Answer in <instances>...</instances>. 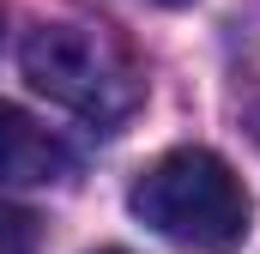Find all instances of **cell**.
Wrapping results in <instances>:
<instances>
[{
    "mask_svg": "<svg viewBox=\"0 0 260 254\" xmlns=\"http://www.w3.org/2000/svg\"><path fill=\"white\" fill-rule=\"evenodd\" d=\"M127 206L164 242L194 248V254H230L248 236L242 176L218 151H206V145H176L157 164H145L133 194H127Z\"/></svg>",
    "mask_w": 260,
    "mask_h": 254,
    "instance_id": "6da1fadb",
    "label": "cell"
},
{
    "mask_svg": "<svg viewBox=\"0 0 260 254\" xmlns=\"http://www.w3.org/2000/svg\"><path fill=\"white\" fill-rule=\"evenodd\" d=\"M24 79L91 127H121L139 109V73L127 49L97 24H37L24 37Z\"/></svg>",
    "mask_w": 260,
    "mask_h": 254,
    "instance_id": "7a4b0ae2",
    "label": "cell"
},
{
    "mask_svg": "<svg viewBox=\"0 0 260 254\" xmlns=\"http://www.w3.org/2000/svg\"><path fill=\"white\" fill-rule=\"evenodd\" d=\"M73 176V151L61 133L30 121L24 109L0 103V188H49Z\"/></svg>",
    "mask_w": 260,
    "mask_h": 254,
    "instance_id": "3957f363",
    "label": "cell"
},
{
    "mask_svg": "<svg viewBox=\"0 0 260 254\" xmlns=\"http://www.w3.org/2000/svg\"><path fill=\"white\" fill-rule=\"evenodd\" d=\"M37 218L24 206H0V254H37Z\"/></svg>",
    "mask_w": 260,
    "mask_h": 254,
    "instance_id": "277c9868",
    "label": "cell"
},
{
    "mask_svg": "<svg viewBox=\"0 0 260 254\" xmlns=\"http://www.w3.org/2000/svg\"><path fill=\"white\" fill-rule=\"evenodd\" d=\"M248 133H254V145H260V97H254V109H248Z\"/></svg>",
    "mask_w": 260,
    "mask_h": 254,
    "instance_id": "5b68a950",
    "label": "cell"
},
{
    "mask_svg": "<svg viewBox=\"0 0 260 254\" xmlns=\"http://www.w3.org/2000/svg\"><path fill=\"white\" fill-rule=\"evenodd\" d=\"M157 6H188V0H157Z\"/></svg>",
    "mask_w": 260,
    "mask_h": 254,
    "instance_id": "8992f818",
    "label": "cell"
},
{
    "mask_svg": "<svg viewBox=\"0 0 260 254\" xmlns=\"http://www.w3.org/2000/svg\"><path fill=\"white\" fill-rule=\"evenodd\" d=\"M97 254H127V248H97Z\"/></svg>",
    "mask_w": 260,
    "mask_h": 254,
    "instance_id": "52a82bcc",
    "label": "cell"
}]
</instances>
